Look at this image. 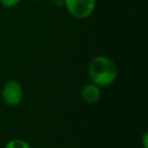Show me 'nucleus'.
<instances>
[{
  "mask_svg": "<svg viewBox=\"0 0 148 148\" xmlns=\"http://www.w3.org/2000/svg\"><path fill=\"white\" fill-rule=\"evenodd\" d=\"M141 144L143 148H148V132L145 131L141 137Z\"/></svg>",
  "mask_w": 148,
  "mask_h": 148,
  "instance_id": "obj_7",
  "label": "nucleus"
},
{
  "mask_svg": "<svg viewBox=\"0 0 148 148\" xmlns=\"http://www.w3.org/2000/svg\"><path fill=\"white\" fill-rule=\"evenodd\" d=\"M88 77L92 83L101 87L112 85L118 76L116 63L107 56H97L88 64Z\"/></svg>",
  "mask_w": 148,
  "mask_h": 148,
  "instance_id": "obj_1",
  "label": "nucleus"
},
{
  "mask_svg": "<svg viewBox=\"0 0 148 148\" xmlns=\"http://www.w3.org/2000/svg\"><path fill=\"white\" fill-rule=\"evenodd\" d=\"M2 101L9 107H16L21 103L23 97V85L17 80H8L2 87Z\"/></svg>",
  "mask_w": 148,
  "mask_h": 148,
  "instance_id": "obj_3",
  "label": "nucleus"
},
{
  "mask_svg": "<svg viewBox=\"0 0 148 148\" xmlns=\"http://www.w3.org/2000/svg\"><path fill=\"white\" fill-rule=\"evenodd\" d=\"M32 1H41V0H32Z\"/></svg>",
  "mask_w": 148,
  "mask_h": 148,
  "instance_id": "obj_8",
  "label": "nucleus"
},
{
  "mask_svg": "<svg viewBox=\"0 0 148 148\" xmlns=\"http://www.w3.org/2000/svg\"><path fill=\"white\" fill-rule=\"evenodd\" d=\"M63 6L72 17L85 19L95 12L97 0H64Z\"/></svg>",
  "mask_w": 148,
  "mask_h": 148,
  "instance_id": "obj_2",
  "label": "nucleus"
},
{
  "mask_svg": "<svg viewBox=\"0 0 148 148\" xmlns=\"http://www.w3.org/2000/svg\"><path fill=\"white\" fill-rule=\"evenodd\" d=\"M21 0H0V5L5 8H12L18 5Z\"/></svg>",
  "mask_w": 148,
  "mask_h": 148,
  "instance_id": "obj_6",
  "label": "nucleus"
},
{
  "mask_svg": "<svg viewBox=\"0 0 148 148\" xmlns=\"http://www.w3.org/2000/svg\"><path fill=\"white\" fill-rule=\"evenodd\" d=\"M101 95V87L90 82L85 84L81 89V97L87 103H97Z\"/></svg>",
  "mask_w": 148,
  "mask_h": 148,
  "instance_id": "obj_4",
  "label": "nucleus"
},
{
  "mask_svg": "<svg viewBox=\"0 0 148 148\" xmlns=\"http://www.w3.org/2000/svg\"><path fill=\"white\" fill-rule=\"evenodd\" d=\"M4 148H32L27 141L23 139H12L5 144Z\"/></svg>",
  "mask_w": 148,
  "mask_h": 148,
  "instance_id": "obj_5",
  "label": "nucleus"
}]
</instances>
